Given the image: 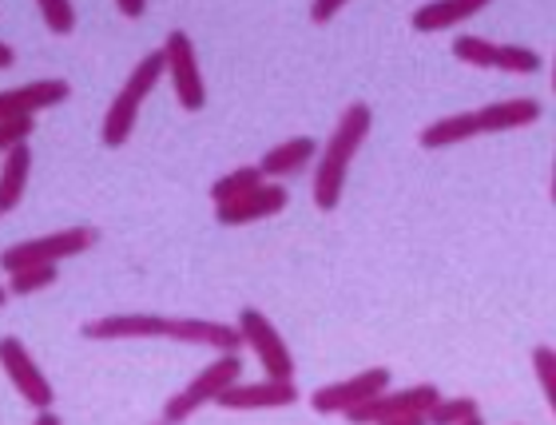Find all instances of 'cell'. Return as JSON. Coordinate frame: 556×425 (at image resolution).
<instances>
[{
    "mask_svg": "<svg viewBox=\"0 0 556 425\" xmlns=\"http://www.w3.org/2000/svg\"><path fill=\"white\" fill-rule=\"evenodd\" d=\"M382 425H429V414H406V417H394V422H382Z\"/></svg>",
    "mask_w": 556,
    "mask_h": 425,
    "instance_id": "4316f807",
    "label": "cell"
},
{
    "mask_svg": "<svg viewBox=\"0 0 556 425\" xmlns=\"http://www.w3.org/2000/svg\"><path fill=\"white\" fill-rule=\"evenodd\" d=\"M469 417H481V405L473 398H441L429 414V425H465Z\"/></svg>",
    "mask_w": 556,
    "mask_h": 425,
    "instance_id": "44dd1931",
    "label": "cell"
},
{
    "mask_svg": "<svg viewBox=\"0 0 556 425\" xmlns=\"http://www.w3.org/2000/svg\"><path fill=\"white\" fill-rule=\"evenodd\" d=\"M465 425H485V422H481V417H469V422H465Z\"/></svg>",
    "mask_w": 556,
    "mask_h": 425,
    "instance_id": "1f68e13d",
    "label": "cell"
},
{
    "mask_svg": "<svg viewBox=\"0 0 556 425\" xmlns=\"http://www.w3.org/2000/svg\"><path fill=\"white\" fill-rule=\"evenodd\" d=\"M100 242V230L96 227H68V230H52V235H40V239H24L12 242L0 251V266L4 271H24V266H56L64 259H76V254L92 251Z\"/></svg>",
    "mask_w": 556,
    "mask_h": 425,
    "instance_id": "5b68a950",
    "label": "cell"
},
{
    "mask_svg": "<svg viewBox=\"0 0 556 425\" xmlns=\"http://www.w3.org/2000/svg\"><path fill=\"white\" fill-rule=\"evenodd\" d=\"M481 9H485V0H429V4L414 9L409 21H414L417 33H445L453 24L477 16Z\"/></svg>",
    "mask_w": 556,
    "mask_h": 425,
    "instance_id": "e0dca14e",
    "label": "cell"
},
{
    "mask_svg": "<svg viewBox=\"0 0 556 425\" xmlns=\"http://www.w3.org/2000/svg\"><path fill=\"white\" fill-rule=\"evenodd\" d=\"M33 425H60V417L52 414V410H45V414H36V422Z\"/></svg>",
    "mask_w": 556,
    "mask_h": 425,
    "instance_id": "f1b7e54d",
    "label": "cell"
},
{
    "mask_svg": "<svg viewBox=\"0 0 556 425\" xmlns=\"http://www.w3.org/2000/svg\"><path fill=\"white\" fill-rule=\"evenodd\" d=\"M28 172H33V151H28V143H21L4 155V167H0V215L16 211L24 187H28Z\"/></svg>",
    "mask_w": 556,
    "mask_h": 425,
    "instance_id": "ac0fdd59",
    "label": "cell"
},
{
    "mask_svg": "<svg viewBox=\"0 0 556 425\" xmlns=\"http://www.w3.org/2000/svg\"><path fill=\"white\" fill-rule=\"evenodd\" d=\"M533 370H536L541 390H545L548 410L556 414V350H553V346H536V350H533Z\"/></svg>",
    "mask_w": 556,
    "mask_h": 425,
    "instance_id": "603a6c76",
    "label": "cell"
},
{
    "mask_svg": "<svg viewBox=\"0 0 556 425\" xmlns=\"http://www.w3.org/2000/svg\"><path fill=\"white\" fill-rule=\"evenodd\" d=\"M390 378H394V374L386 366H374V370H362V374H354V378H346V382H330V386L311 393L314 414H342V417L354 414L358 405L382 398V393L390 390Z\"/></svg>",
    "mask_w": 556,
    "mask_h": 425,
    "instance_id": "ba28073f",
    "label": "cell"
},
{
    "mask_svg": "<svg viewBox=\"0 0 556 425\" xmlns=\"http://www.w3.org/2000/svg\"><path fill=\"white\" fill-rule=\"evenodd\" d=\"M318 160V143H314L311 136H294L287 139V143H278V148H270L267 155H263V175H270V179H282V175H294L302 172V163Z\"/></svg>",
    "mask_w": 556,
    "mask_h": 425,
    "instance_id": "d6986e66",
    "label": "cell"
},
{
    "mask_svg": "<svg viewBox=\"0 0 556 425\" xmlns=\"http://www.w3.org/2000/svg\"><path fill=\"white\" fill-rule=\"evenodd\" d=\"M4 302H9V287H0V307H4Z\"/></svg>",
    "mask_w": 556,
    "mask_h": 425,
    "instance_id": "4dcf8cb0",
    "label": "cell"
},
{
    "mask_svg": "<svg viewBox=\"0 0 556 425\" xmlns=\"http://www.w3.org/2000/svg\"><path fill=\"white\" fill-rule=\"evenodd\" d=\"M441 402V390L433 382H421V386H409V390H386L382 398H374V402L358 405L354 414H346L350 425H382V422H394V417H406V414H433V405Z\"/></svg>",
    "mask_w": 556,
    "mask_h": 425,
    "instance_id": "8fae6325",
    "label": "cell"
},
{
    "mask_svg": "<svg viewBox=\"0 0 556 425\" xmlns=\"http://www.w3.org/2000/svg\"><path fill=\"white\" fill-rule=\"evenodd\" d=\"M0 366H4V374H9V382L16 386V393H21L33 410H40V414L52 410L56 390H52V382L45 378V370L33 362V354L24 350L21 338H0Z\"/></svg>",
    "mask_w": 556,
    "mask_h": 425,
    "instance_id": "30bf717a",
    "label": "cell"
},
{
    "mask_svg": "<svg viewBox=\"0 0 556 425\" xmlns=\"http://www.w3.org/2000/svg\"><path fill=\"white\" fill-rule=\"evenodd\" d=\"M374 124L370 104H350L346 112L338 115L334 132L326 139L323 155H318V167H314V203L318 211H334L338 199H342V187H346L350 163L358 155V148L366 143Z\"/></svg>",
    "mask_w": 556,
    "mask_h": 425,
    "instance_id": "6da1fadb",
    "label": "cell"
},
{
    "mask_svg": "<svg viewBox=\"0 0 556 425\" xmlns=\"http://www.w3.org/2000/svg\"><path fill=\"white\" fill-rule=\"evenodd\" d=\"M553 92H556V60H553Z\"/></svg>",
    "mask_w": 556,
    "mask_h": 425,
    "instance_id": "d6a6232c",
    "label": "cell"
},
{
    "mask_svg": "<svg viewBox=\"0 0 556 425\" xmlns=\"http://www.w3.org/2000/svg\"><path fill=\"white\" fill-rule=\"evenodd\" d=\"M338 12H342V0H318L311 9V21L314 24H326V21H334Z\"/></svg>",
    "mask_w": 556,
    "mask_h": 425,
    "instance_id": "d4e9b609",
    "label": "cell"
},
{
    "mask_svg": "<svg viewBox=\"0 0 556 425\" xmlns=\"http://www.w3.org/2000/svg\"><path fill=\"white\" fill-rule=\"evenodd\" d=\"M72 96L68 80H36L24 88H4L0 92V124L9 120H33L40 108H56Z\"/></svg>",
    "mask_w": 556,
    "mask_h": 425,
    "instance_id": "7c38bea8",
    "label": "cell"
},
{
    "mask_svg": "<svg viewBox=\"0 0 556 425\" xmlns=\"http://www.w3.org/2000/svg\"><path fill=\"white\" fill-rule=\"evenodd\" d=\"M287 191L278 184H263L258 191H251V196L235 199V203H227V208H215V218H219L223 227H239V223H258V218H270L278 215V211L287 208Z\"/></svg>",
    "mask_w": 556,
    "mask_h": 425,
    "instance_id": "2e32d148",
    "label": "cell"
},
{
    "mask_svg": "<svg viewBox=\"0 0 556 425\" xmlns=\"http://www.w3.org/2000/svg\"><path fill=\"white\" fill-rule=\"evenodd\" d=\"M239 382H243V358H239V354H219L207 370H199L195 378L187 382L175 398H167V405H163V425L187 422V417L199 414L207 402L219 405L223 393L231 390V386H239Z\"/></svg>",
    "mask_w": 556,
    "mask_h": 425,
    "instance_id": "277c9868",
    "label": "cell"
},
{
    "mask_svg": "<svg viewBox=\"0 0 556 425\" xmlns=\"http://www.w3.org/2000/svg\"><path fill=\"white\" fill-rule=\"evenodd\" d=\"M299 402V386L294 382H239L223 393L219 405L223 410H282V405Z\"/></svg>",
    "mask_w": 556,
    "mask_h": 425,
    "instance_id": "5bb4252c",
    "label": "cell"
},
{
    "mask_svg": "<svg viewBox=\"0 0 556 425\" xmlns=\"http://www.w3.org/2000/svg\"><path fill=\"white\" fill-rule=\"evenodd\" d=\"M119 12L136 21V16H143V12H148V4H143V0H119Z\"/></svg>",
    "mask_w": 556,
    "mask_h": 425,
    "instance_id": "484cf974",
    "label": "cell"
},
{
    "mask_svg": "<svg viewBox=\"0 0 556 425\" xmlns=\"http://www.w3.org/2000/svg\"><path fill=\"white\" fill-rule=\"evenodd\" d=\"M167 338L187 346H207V350H219V354H239V346H243L239 326L215 318H172Z\"/></svg>",
    "mask_w": 556,
    "mask_h": 425,
    "instance_id": "9a60e30c",
    "label": "cell"
},
{
    "mask_svg": "<svg viewBox=\"0 0 556 425\" xmlns=\"http://www.w3.org/2000/svg\"><path fill=\"white\" fill-rule=\"evenodd\" d=\"M548 196H553V203H556V160H553V191H548Z\"/></svg>",
    "mask_w": 556,
    "mask_h": 425,
    "instance_id": "f546056e",
    "label": "cell"
},
{
    "mask_svg": "<svg viewBox=\"0 0 556 425\" xmlns=\"http://www.w3.org/2000/svg\"><path fill=\"white\" fill-rule=\"evenodd\" d=\"M536 120H541V104L536 100H501V104L477 108V112H462V115H445L438 124L421 127L417 143L438 151V148H453L462 139L493 136V132H517V127H529Z\"/></svg>",
    "mask_w": 556,
    "mask_h": 425,
    "instance_id": "7a4b0ae2",
    "label": "cell"
},
{
    "mask_svg": "<svg viewBox=\"0 0 556 425\" xmlns=\"http://www.w3.org/2000/svg\"><path fill=\"white\" fill-rule=\"evenodd\" d=\"M267 184V175H263V167H235V172H227L223 179H215V187H211V199H215V208H227V203H235V199L251 196V191H258V187Z\"/></svg>",
    "mask_w": 556,
    "mask_h": 425,
    "instance_id": "ffe728a7",
    "label": "cell"
},
{
    "mask_svg": "<svg viewBox=\"0 0 556 425\" xmlns=\"http://www.w3.org/2000/svg\"><path fill=\"white\" fill-rule=\"evenodd\" d=\"M160 425H163V422H160Z\"/></svg>",
    "mask_w": 556,
    "mask_h": 425,
    "instance_id": "836d02e7",
    "label": "cell"
},
{
    "mask_svg": "<svg viewBox=\"0 0 556 425\" xmlns=\"http://www.w3.org/2000/svg\"><path fill=\"white\" fill-rule=\"evenodd\" d=\"M453 57L462 64H473V68H497L513 72V76H533L541 72V57L525 45H493V40H481V36H457L453 40Z\"/></svg>",
    "mask_w": 556,
    "mask_h": 425,
    "instance_id": "9c48e42d",
    "label": "cell"
},
{
    "mask_svg": "<svg viewBox=\"0 0 556 425\" xmlns=\"http://www.w3.org/2000/svg\"><path fill=\"white\" fill-rule=\"evenodd\" d=\"M239 334H243V346L255 350L258 366L267 370V378L275 382H294V354L287 350L282 334L270 326V318L255 307H243L239 311Z\"/></svg>",
    "mask_w": 556,
    "mask_h": 425,
    "instance_id": "52a82bcc",
    "label": "cell"
},
{
    "mask_svg": "<svg viewBox=\"0 0 556 425\" xmlns=\"http://www.w3.org/2000/svg\"><path fill=\"white\" fill-rule=\"evenodd\" d=\"M163 60H167V76H172L175 100L184 112H203L207 108V84H203V72H199L195 45L184 28H172L167 40H163Z\"/></svg>",
    "mask_w": 556,
    "mask_h": 425,
    "instance_id": "8992f818",
    "label": "cell"
},
{
    "mask_svg": "<svg viewBox=\"0 0 556 425\" xmlns=\"http://www.w3.org/2000/svg\"><path fill=\"white\" fill-rule=\"evenodd\" d=\"M12 64H16V52L9 45H0V68H12Z\"/></svg>",
    "mask_w": 556,
    "mask_h": 425,
    "instance_id": "83f0119b",
    "label": "cell"
},
{
    "mask_svg": "<svg viewBox=\"0 0 556 425\" xmlns=\"http://www.w3.org/2000/svg\"><path fill=\"white\" fill-rule=\"evenodd\" d=\"M56 283V266H24L9 275V295H36Z\"/></svg>",
    "mask_w": 556,
    "mask_h": 425,
    "instance_id": "7402d4cb",
    "label": "cell"
},
{
    "mask_svg": "<svg viewBox=\"0 0 556 425\" xmlns=\"http://www.w3.org/2000/svg\"><path fill=\"white\" fill-rule=\"evenodd\" d=\"M160 76H167V60H163V48H155V52H148V57L131 68V76L124 80L119 96H112V108L104 112V127H100V139H104L108 148H124V143H128L131 127H136V120H139V108L155 92Z\"/></svg>",
    "mask_w": 556,
    "mask_h": 425,
    "instance_id": "3957f363",
    "label": "cell"
},
{
    "mask_svg": "<svg viewBox=\"0 0 556 425\" xmlns=\"http://www.w3.org/2000/svg\"><path fill=\"white\" fill-rule=\"evenodd\" d=\"M172 318L163 314H104L84 326V338L92 342H119V338H167Z\"/></svg>",
    "mask_w": 556,
    "mask_h": 425,
    "instance_id": "4fadbf2b",
    "label": "cell"
},
{
    "mask_svg": "<svg viewBox=\"0 0 556 425\" xmlns=\"http://www.w3.org/2000/svg\"><path fill=\"white\" fill-rule=\"evenodd\" d=\"M40 16H45L48 33L56 36H68L76 28V9H72L68 0H40Z\"/></svg>",
    "mask_w": 556,
    "mask_h": 425,
    "instance_id": "cb8c5ba5",
    "label": "cell"
}]
</instances>
